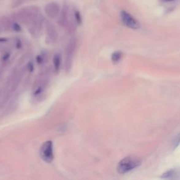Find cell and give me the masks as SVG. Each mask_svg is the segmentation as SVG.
I'll return each instance as SVG.
<instances>
[{
  "mask_svg": "<svg viewBox=\"0 0 180 180\" xmlns=\"http://www.w3.org/2000/svg\"><path fill=\"white\" fill-rule=\"evenodd\" d=\"M50 71L46 70L39 74L36 78L33 86V94L34 97H37L43 94L46 90L50 80Z\"/></svg>",
  "mask_w": 180,
  "mask_h": 180,
  "instance_id": "6da1fadb",
  "label": "cell"
},
{
  "mask_svg": "<svg viewBox=\"0 0 180 180\" xmlns=\"http://www.w3.org/2000/svg\"><path fill=\"white\" fill-rule=\"evenodd\" d=\"M76 47L77 41L75 38H72V39L68 41V44H67L66 47V56H65L64 68L65 71H66L67 73H69V71L71 70Z\"/></svg>",
  "mask_w": 180,
  "mask_h": 180,
  "instance_id": "7a4b0ae2",
  "label": "cell"
},
{
  "mask_svg": "<svg viewBox=\"0 0 180 180\" xmlns=\"http://www.w3.org/2000/svg\"><path fill=\"white\" fill-rule=\"evenodd\" d=\"M141 164V161L134 157H127L122 159L117 165V172L120 174H124Z\"/></svg>",
  "mask_w": 180,
  "mask_h": 180,
  "instance_id": "3957f363",
  "label": "cell"
},
{
  "mask_svg": "<svg viewBox=\"0 0 180 180\" xmlns=\"http://www.w3.org/2000/svg\"><path fill=\"white\" fill-rule=\"evenodd\" d=\"M40 155L44 162L50 163L54 160V147L53 142L51 140L47 141L41 146L40 150Z\"/></svg>",
  "mask_w": 180,
  "mask_h": 180,
  "instance_id": "277c9868",
  "label": "cell"
},
{
  "mask_svg": "<svg viewBox=\"0 0 180 180\" xmlns=\"http://www.w3.org/2000/svg\"><path fill=\"white\" fill-rule=\"evenodd\" d=\"M121 17L122 23L132 29H138L140 27V23L134 18L132 16L128 13L125 11H122L121 13Z\"/></svg>",
  "mask_w": 180,
  "mask_h": 180,
  "instance_id": "5b68a950",
  "label": "cell"
},
{
  "mask_svg": "<svg viewBox=\"0 0 180 180\" xmlns=\"http://www.w3.org/2000/svg\"><path fill=\"white\" fill-rule=\"evenodd\" d=\"M60 11V6L58 4L54 3H50L47 4L45 7V12H46L47 15L51 18H54L56 16H58Z\"/></svg>",
  "mask_w": 180,
  "mask_h": 180,
  "instance_id": "8992f818",
  "label": "cell"
},
{
  "mask_svg": "<svg viewBox=\"0 0 180 180\" xmlns=\"http://www.w3.org/2000/svg\"><path fill=\"white\" fill-rule=\"evenodd\" d=\"M46 30L49 40L52 42H55L58 38V33H57L54 25L49 21H48L46 23Z\"/></svg>",
  "mask_w": 180,
  "mask_h": 180,
  "instance_id": "52a82bcc",
  "label": "cell"
},
{
  "mask_svg": "<svg viewBox=\"0 0 180 180\" xmlns=\"http://www.w3.org/2000/svg\"><path fill=\"white\" fill-rule=\"evenodd\" d=\"M68 22V7L67 6H63V10H62L61 14V17H60L59 21V23L62 27L66 28Z\"/></svg>",
  "mask_w": 180,
  "mask_h": 180,
  "instance_id": "ba28073f",
  "label": "cell"
},
{
  "mask_svg": "<svg viewBox=\"0 0 180 180\" xmlns=\"http://www.w3.org/2000/svg\"><path fill=\"white\" fill-rule=\"evenodd\" d=\"M61 65V56L60 54H56L54 55L53 59V67H54V71L57 73L60 70Z\"/></svg>",
  "mask_w": 180,
  "mask_h": 180,
  "instance_id": "9c48e42d",
  "label": "cell"
},
{
  "mask_svg": "<svg viewBox=\"0 0 180 180\" xmlns=\"http://www.w3.org/2000/svg\"><path fill=\"white\" fill-rule=\"evenodd\" d=\"M12 23L11 21H9L6 17H3L2 19H0V33L2 32V31L8 30L11 28Z\"/></svg>",
  "mask_w": 180,
  "mask_h": 180,
  "instance_id": "30bf717a",
  "label": "cell"
},
{
  "mask_svg": "<svg viewBox=\"0 0 180 180\" xmlns=\"http://www.w3.org/2000/svg\"><path fill=\"white\" fill-rule=\"evenodd\" d=\"M122 57V54L120 52H116L113 54L112 55V61L114 62V63H117L120 60H121Z\"/></svg>",
  "mask_w": 180,
  "mask_h": 180,
  "instance_id": "8fae6325",
  "label": "cell"
},
{
  "mask_svg": "<svg viewBox=\"0 0 180 180\" xmlns=\"http://www.w3.org/2000/svg\"><path fill=\"white\" fill-rule=\"evenodd\" d=\"M74 16H75V23L78 25H80L82 23V16L81 14L79 11H75V13H74Z\"/></svg>",
  "mask_w": 180,
  "mask_h": 180,
  "instance_id": "7c38bea8",
  "label": "cell"
},
{
  "mask_svg": "<svg viewBox=\"0 0 180 180\" xmlns=\"http://www.w3.org/2000/svg\"><path fill=\"white\" fill-rule=\"evenodd\" d=\"M11 28L16 32H19L21 30V28L18 23H13L11 25Z\"/></svg>",
  "mask_w": 180,
  "mask_h": 180,
  "instance_id": "4fadbf2b",
  "label": "cell"
},
{
  "mask_svg": "<svg viewBox=\"0 0 180 180\" xmlns=\"http://www.w3.org/2000/svg\"><path fill=\"white\" fill-rule=\"evenodd\" d=\"M166 1H173V0H166Z\"/></svg>",
  "mask_w": 180,
  "mask_h": 180,
  "instance_id": "5bb4252c",
  "label": "cell"
}]
</instances>
